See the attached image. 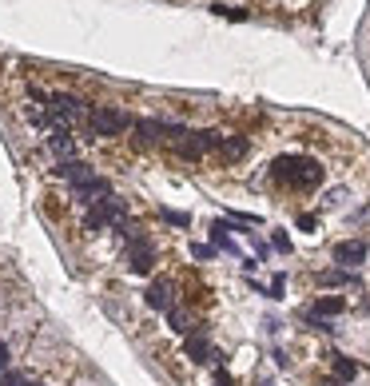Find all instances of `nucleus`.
<instances>
[{
    "label": "nucleus",
    "mask_w": 370,
    "mask_h": 386,
    "mask_svg": "<svg viewBox=\"0 0 370 386\" xmlns=\"http://www.w3.org/2000/svg\"><path fill=\"white\" fill-rule=\"evenodd\" d=\"M275 247H279V251H287V255H290V239L283 235V231H275Z\"/></svg>",
    "instance_id": "5701e85b"
},
{
    "label": "nucleus",
    "mask_w": 370,
    "mask_h": 386,
    "mask_svg": "<svg viewBox=\"0 0 370 386\" xmlns=\"http://www.w3.org/2000/svg\"><path fill=\"white\" fill-rule=\"evenodd\" d=\"M183 354L192 358V362H199V367H207V362H215L219 354H215V347L207 342V335L203 331H192V335L183 338Z\"/></svg>",
    "instance_id": "0eeeda50"
},
{
    "label": "nucleus",
    "mask_w": 370,
    "mask_h": 386,
    "mask_svg": "<svg viewBox=\"0 0 370 386\" xmlns=\"http://www.w3.org/2000/svg\"><path fill=\"white\" fill-rule=\"evenodd\" d=\"M48 147L56 160H76V140H72V128L68 124H52L48 128Z\"/></svg>",
    "instance_id": "6e6552de"
},
{
    "label": "nucleus",
    "mask_w": 370,
    "mask_h": 386,
    "mask_svg": "<svg viewBox=\"0 0 370 386\" xmlns=\"http://www.w3.org/2000/svg\"><path fill=\"white\" fill-rule=\"evenodd\" d=\"M4 370H12V351H8V342L0 338V374H4Z\"/></svg>",
    "instance_id": "6ab92c4d"
},
{
    "label": "nucleus",
    "mask_w": 370,
    "mask_h": 386,
    "mask_svg": "<svg viewBox=\"0 0 370 386\" xmlns=\"http://www.w3.org/2000/svg\"><path fill=\"white\" fill-rule=\"evenodd\" d=\"M167 327H172V331H176V335H192V319H187V311H183V306H172V311H167Z\"/></svg>",
    "instance_id": "4468645a"
},
{
    "label": "nucleus",
    "mask_w": 370,
    "mask_h": 386,
    "mask_svg": "<svg viewBox=\"0 0 370 386\" xmlns=\"http://www.w3.org/2000/svg\"><path fill=\"white\" fill-rule=\"evenodd\" d=\"M259 386H271V383H259Z\"/></svg>",
    "instance_id": "a878e982"
},
{
    "label": "nucleus",
    "mask_w": 370,
    "mask_h": 386,
    "mask_svg": "<svg viewBox=\"0 0 370 386\" xmlns=\"http://www.w3.org/2000/svg\"><path fill=\"white\" fill-rule=\"evenodd\" d=\"M283 287H287V275H275L271 279V299H283Z\"/></svg>",
    "instance_id": "aec40b11"
},
{
    "label": "nucleus",
    "mask_w": 370,
    "mask_h": 386,
    "mask_svg": "<svg viewBox=\"0 0 370 386\" xmlns=\"http://www.w3.org/2000/svg\"><path fill=\"white\" fill-rule=\"evenodd\" d=\"M144 303L151 306V311H160V315H167L172 306H176V283L167 279V275H160V279H151L144 291Z\"/></svg>",
    "instance_id": "423d86ee"
},
{
    "label": "nucleus",
    "mask_w": 370,
    "mask_h": 386,
    "mask_svg": "<svg viewBox=\"0 0 370 386\" xmlns=\"http://www.w3.org/2000/svg\"><path fill=\"white\" fill-rule=\"evenodd\" d=\"M211 12L223 20H251V12L247 8H235V4H211Z\"/></svg>",
    "instance_id": "dca6fc26"
},
{
    "label": "nucleus",
    "mask_w": 370,
    "mask_h": 386,
    "mask_svg": "<svg viewBox=\"0 0 370 386\" xmlns=\"http://www.w3.org/2000/svg\"><path fill=\"white\" fill-rule=\"evenodd\" d=\"M160 219L172 227H192V215H183V211H172V208H160Z\"/></svg>",
    "instance_id": "f3484780"
},
{
    "label": "nucleus",
    "mask_w": 370,
    "mask_h": 386,
    "mask_svg": "<svg viewBox=\"0 0 370 386\" xmlns=\"http://www.w3.org/2000/svg\"><path fill=\"white\" fill-rule=\"evenodd\" d=\"M84 128L92 131V136H104V140H115V136H128L136 128V116L120 112V108H92L88 116V124Z\"/></svg>",
    "instance_id": "f03ea898"
},
{
    "label": "nucleus",
    "mask_w": 370,
    "mask_h": 386,
    "mask_svg": "<svg viewBox=\"0 0 370 386\" xmlns=\"http://www.w3.org/2000/svg\"><path fill=\"white\" fill-rule=\"evenodd\" d=\"M215 386H235V378H231V370H215Z\"/></svg>",
    "instance_id": "412c9836"
},
{
    "label": "nucleus",
    "mask_w": 370,
    "mask_h": 386,
    "mask_svg": "<svg viewBox=\"0 0 370 386\" xmlns=\"http://www.w3.org/2000/svg\"><path fill=\"white\" fill-rule=\"evenodd\" d=\"M322 386H338V383H335V378H326V383H322Z\"/></svg>",
    "instance_id": "393cba45"
},
{
    "label": "nucleus",
    "mask_w": 370,
    "mask_h": 386,
    "mask_svg": "<svg viewBox=\"0 0 370 386\" xmlns=\"http://www.w3.org/2000/svg\"><path fill=\"white\" fill-rule=\"evenodd\" d=\"M319 287H358V275L346 271V267H331V271L319 275Z\"/></svg>",
    "instance_id": "ddd939ff"
},
{
    "label": "nucleus",
    "mask_w": 370,
    "mask_h": 386,
    "mask_svg": "<svg viewBox=\"0 0 370 386\" xmlns=\"http://www.w3.org/2000/svg\"><path fill=\"white\" fill-rule=\"evenodd\" d=\"M358 358H351V354H331V378L335 383H354L358 378Z\"/></svg>",
    "instance_id": "9d476101"
},
{
    "label": "nucleus",
    "mask_w": 370,
    "mask_h": 386,
    "mask_svg": "<svg viewBox=\"0 0 370 386\" xmlns=\"http://www.w3.org/2000/svg\"><path fill=\"white\" fill-rule=\"evenodd\" d=\"M48 112H52V124H88L92 116V104H84L80 96L72 92H48Z\"/></svg>",
    "instance_id": "7ed1b4c3"
},
{
    "label": "nucleus",
    "mask_w": 370,
    "mask_h": 386,
    "mask_svg": "<svg viewBox=\"0 0 370 386\" xmlns=\"http://www.w3.org/2000/svg\"><path fill=\"white\" fill-rule=\"evenodd\" d=\"M0 386H28V374H24V370H4V374H0Z\"/></svg>",
    "instance_id": "a211bd4d"
},
{
    "label": "nucleus",
    "mask_w": 370,
    "mask_h": 386,
    "mask_svg": "<svg viewBox=\"0 0 370 386\" xmlns=\"http://www.w3.org/2000/svg\"><path fill=\"white\" fill-rule=\"evenodd\" d=\"M192 255H195V259H211V247H203V243H195V247H192Z\"/></svg>",
    "instance_id": "b1692460"
},
{
    "label": "nucleus",
    "mask_w": 370,
    "mask_h": 386,
    "mask_svg": "<svg viewBox=\"0 0 370 386\" xmlns=\"http://www.w3.org/2000/svg\"><path fill=\"white\" fill-rule=\"evenodd\" d=\"M52 172L64 179V183H76V179L92 176L96 167H92V163H84V160H56V167H52Z\"/></svg>",
    "instance_id": "9b49d317"
},
{
    "label": "nucleus",
    "mask_w": 370,
    "mask_h": 386,
    "mask_svg": "<svg viewBox=\"0 0 370 386\" xmlns=\"http://www.w3.org/2000/svg\"><path fill=\"white\" fill-rule=\"evenodd\" d=\"M367 251H370V247L362 239H342V243H335V251H331V255H335L338 267H346V271H351V267H358V263L367 259Z\"/></svg>",
    "instance_id": "1a4fd4ad"
},
{
    "label": "nucleus",
    "mask_w": 370,
    "mask_h": 386,
    "mask_svg": "<svg viewBox=\"0 0 370 386\" xmlns=\"http://www.w3.org/2000/svg\"><path fill=\"white\" fill-rule=\"evenodd\" d=\"M247 140H243V136H223V147H219V151H223L227 160H243V156H247Z\"/></svg>",
    "instance_id": "2eb2a0df"
},
{
    "label": "nucleus",
    "mask_w": 370,
    "mask_h": 386,
    "mask_svg": "<svg viewBox=\"0 0 370 386\" xmlns=\"http://www.w3.org/2000/svg\"><path fill=\"white\" fill-rule=\"evenodd\" d=\"M68 192H72V199H80V203H100L104 195H112V183L100 176V172H92V176H84V179H76V183H68Z\"/></svg>",
    "instance_id": "39448f33"
},
{
    "label": "nucleus",
    "mask_w": 370,
    "mask_h": 386,
    "mask_svg": "<svg viewBox=\"0 0 370 386\" xmlns=\"http://www.w3.org/2000/svg\"><path fill=\"white\" fill-rule=\"evenodd\" d=\"M124 259H128L131 275H151V267H156V243L147 239V235H136V239H128Z\"/></svg>",
    "instance_id": "20e7f679"
},
{
    "label": "nucleus",
    "mask_w": 370,
    "mask_h": 386,
    "mask_svg": "<svg viewBox=\"0 0 370 386\" xmlns=\"http://www.w3.org/2000/svg\"><path fill=\"white\" fill-rule=\"evenodd\" d=\"M311 311H315V315H322V319H335V315H342V311H346V299H342V295H319V299L311 303Z\"/></svg>",
    "instance_id": "f8f14e48"
},
{
    "label": "nucleus",
    "mask_w": 370,
    "mask_h": 386,
    "mask_svg": "<svg viewBox=\"0 0 370 386\" xmlns=\"http://www.w3.org/2000/svg\"><path fill=\"white\" fill-rule=\"evenodd\" d=\"M322 163L311 160V156H279L271 167V179L279 187H287V192H315L322 183Z\"/></svg>",
    "instance_id": "f257e3e1"
},
{
    "label": "nucleus",
    "mask_w": 370,
    "mask_h": 386,
    "mask_svg": "<svg viewBox=\"0 0 370 386\" xmlns=\"http://www.w3.org/2000/svg\"><path fill=\"white\" fill-rule=\"evenodd\" d=\"M315 223H319V219H315L311 211H303V215H299V227H303V231H315Z\"/></svg>",
    "instance_id": "4be33fe9"
}]
</instances>
